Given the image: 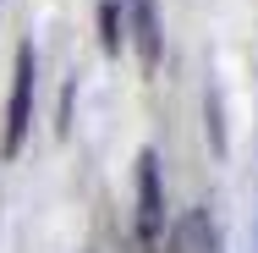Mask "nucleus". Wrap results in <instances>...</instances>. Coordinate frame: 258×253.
<instances>
[{"mask_svg":"<svg viewBox=\"0 0 258 253\" xmlns=\"http://www.w3.org/2000/svg\"><path fill=\"white\" fill-rule=\"evenodd\" d=\"M138 248L159 253L165 248V182H159V154H138Z\"/></svg>","mask_w":258,"mask_h":253,"instance_id":"f257e3e1","label":"nucleus"},{"mask_svg":"<svg viewBox=\"0 0 258 253\" xmlns=\"http://www.w3.org/2000/svg\"><path fill=\"white\" fill-rule=\"evenodd\" d=\"M28 121H33V44L17 50V77H11V110H6V138H0V154L17 160L22 138H28Z\"/></svg>","mask_w":258,"mask_h":253,"instance_id":"f03ea898","label":"nucleus"},{"mask_svg":"<svg viewBox=\"0 0 258 253\" xmlns=\"http://www.w3.org/2000/svg\"><path fill=\"white\" fill-rule=\"evenodd\" d=\"M126 11H132V44H138V66H143V77H154V72H159V55H165L159 11H154V0H126Z\"/></svg>","mask_w":258,"mask_h":253,"instance_id":"7ed1b4c3","label":"nucleus"},{"mask_svg":"<svg viewBox=\"0 0 258 253\" xmlns=\"http://www.w3.org/2000/svg\"><path fill=\"white\" fill-rule=\"evenodd\" d=\"M170 253H220V226L209 220V209H187L170 231Z\"/></svg>","mask_w":258,"mask_h":253,"instance_id":"20e7f679","label":"nucleus"},{"mask_svg":"<svg viewBox=\"0 0 258 253\" xmlns=\"http://www.w3.org/2000/svg\"><path fill=\"white\" fill-rule=\"evenodd\" d=\"M99 39H104V50H110V55H121V6H115V0H104V6H99Z\"/></svg>","mask_w":258,"mask_h":253,"instance_id":"39448f33","label":"nucleus"}]
</instances>
